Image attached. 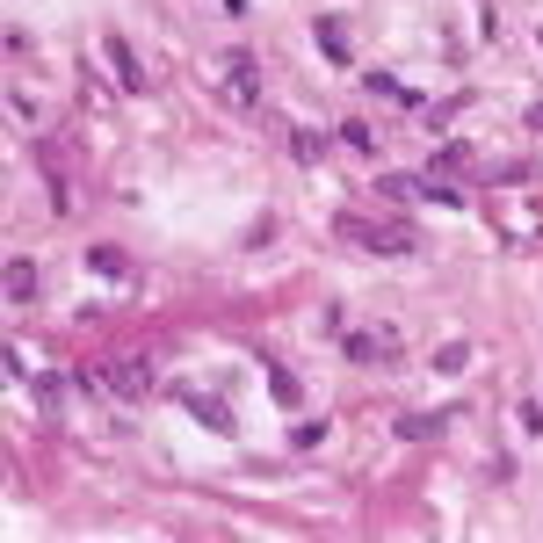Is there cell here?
I'll return each mask as SVG.
<instances>
[{"label":"cell","instance_id":"6da1fadb","mask_svg":"<svg viewBox=\"0 0 543 543\" xmlns=\"http://www.w3.org/2000/svg\"><path fill=\"white\" fill-rule=\"evenodd\" d=\"M225 73H232V95H239V102H254V95H261V73H254V58H247V51H225Z\"/></svg>","mask_w":543,"mask_h":543},{"label":"cell","instance_id":"7a4b0ae2","mask_svg":"<svg viewBox=\"0 0 543 543\" xmlns=\"http://www.w3.org/2000/svg\"><path fill=\"white\" fill-rule=\"evenodd\" d=\"M181 406H189V413L203 420V428H218V435H232V413H225L218 399H203V391H181Z\"/></svg>","mask_w":543,"mask_h":543},{"label":"cell","instance_id":"3957f363","mask_svg":"<svg viewBox=\"0 0 543 543\" xmlns=\"http://www.w3.org/2000/svg\"><path fill=\"white\" fill-rule=\"evenodd\" d=\"M8 297H15V305L37 297V268H29V261H8Z\"/></svg>","mask_w":543,"mask_h":543},{"label":"cell","instance_id":"277c9868","mask_svg":"<svg viewBox=\"0 0 543 543\" xmlns=\"http://www.w3.org/2000/svg\"><path fill=\"white\" fill-rule=\"evenodd\" d=\"M377 355H391L384 334H348V362H377Z\"/></svg>","mask_w":543,"mask_h":543},{"label":"cell","instance_id":"5b68a950","mask_svg":"<svg viewBox=\"0 0 543 543\" xmlns=\"http://www.w3.org/2000/svg\"><path fill=\"white\" fill-rule=\"evenodd\" d=\"M464 362H471V348H464V341H449V348L435 355V370H449V377H457V370H464Z\"/></svg>","mask_w":543,"mask_h":543},{"label":"cell","instance_id":"8992f818","mask_svg":"<svg viewBox=\"0 0 543 543\" xmlns=\"http://www.w3.org/2000/svg\"><path fill=\"white\" fill-rule=\"evenodd\" d=\"M319 435H326V420H297V428H290V442H297V449H312Z\"/></svg>","mask_w":543,"mask_h":543},{"label":"cell","instance_id":"52a82bcc","mask_svg":"<svg viewBox=\"0 0 543 543\" xmlns=\"http://www.w3.org/2000/svg\"><path fill=\"white\" fill-rule=\"evenodd\" d=\"M529 124H536V131H543V102H536V109H529Z\"/></svg>","mask_w":543,"mask_h":543}]
</instances>
